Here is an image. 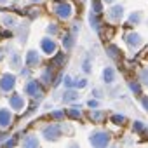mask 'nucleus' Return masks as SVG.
Instances as JSON below:
<instances>
[{
	"label": "nucleus",
	"instance_id": "1",
	"mask_svg": "<svg viewBox=\"0 0 148 148\" xmlns=\"http://www.w3.org/2000/svg\"><path fill=\"white\" fill-rule=\"evenodd\" d=\"M51 9L59 19H64V21L73 16V5L70 2H66V0H56V2L51 5Z\"/></svg>",
	"mask_w": 148,
	"mask_h": 148
},
{
	"label": "nucleus",
	"instance_id": "2",
	"mask_svg": "<svg viewBox=\"0 0 148 148\" xmlns=\"http://www.w3.org/2000/svg\"><path fill=\"white\" fill-rule=\"evenodd\" d=\"M61 132H63V127L59 124H47V125L42 127V132L40 134H42V138L45 141L52 143V141H58L61 138Z\"/></svg>",
	"mask_w": 148,
	"mask_h": 148
},
{
	"label": "nucleus",
	"instance_id": "3",
	"mask_svg": "<svg viewBox=\"0 0 148 148\" xmlns=\"http://www.w3.org/2000/svg\"><path fill=\"white\" fill-rule=\"evenodd\" d=\"M89 143L92 146H108L110 145V132L108 131H92L89 134Z\"/></svg>",
	"mask_w": 148,
	"mask_h": 148
},
{
	"label": "nucleus",
	"instance_id": "4",
	"mask_svg": "<svg viewBox=\"0 0 148 148\" xmlns=\"http://www.w3.org/2000/svg\"><path fill=\"white\" fill-rule=\"evenodd\" d=\"M16 80H18V77L14 75V73H11V71L2 73V75H0V92L9 94L16 87Z\"/></svg>",
	"mask_w": 148,
	"mask_h": 148
},
{
	"label": "nucleus",
	"instance_id": "5",
	"mask_svg": "<svg viewBox=\"0 0 148 148\" xmlns=\"http://www.w3.org/2000/svg\"><path fill=\"white\" fill-rule=\"evenodd\" d=\"M124 40H125V45H127L132 52L143 47V37H141L139 33H136V32H127V33L124 35Z\"/></svg>",
	"mask_w": 148,
	"mask_h": 148
},
{
	"label": "nucleus",
	"instance_id": "6",
	"mask_svg": "<svg viewBox=\"0 0 148 148\" xmlns=\"http://www.w3.org/2000/svg\"><path fill=\"white\" fill-rule=\"evenodd\" d=\"M124 12H125L124 5H120V4H112V7H110L108 12H106V18H108L110 23H120V21L124 19Z\"/></svg>",
	"mask_w": 148,
	"mask_h": 148
},
{
	"label": "nucleus",
	"instance_id": "7",
	"mask_svg": "<svg viewBox=\"0 0 148 148\" xmlns=\"http://www.w3.org/2000/svg\"><path fill=\"white\" fill-rule=\"evenodd\" d=\"M40 51H42L44 54H47V56H54V52L58 51V44H56V40H54L51 35L44 37V38L40 40Z\"/></svg>",
	"mask_w": 148,
	"mask_h": 148
},
{
	"label": "nucleus",
	"instance_id": "8",
	"mask_svg": "<svg viewBox=\"0 0 148 148\" xmlns=\"http://www.w3.org/2000/svg\"><path fill=\"white\" fill-rule=\"evenodd\" d=\"M40 61H42V58H40V54H38V51H35V49H30V51H26V54H25V64L28 66V68H37L38 64H40Z\"/></svg>",
	"mask_w": 148,
	"mask_h": 148
},
{
	"label": "nucleus",
	"instance_id": "9",
	"mask_svg": "<svg viewBox=\"0 0 148 148\" xmlns=\"http://www.w3.org/2000/svg\"><path fill=\"white\" fill-rule=\"evenodd\" d=\"M101 80L106 86H113L115 80H117V71H115V68H112V66L103 68V71H101Z\"/></svg>",
	"mask_w": 148,
	"mask_h": 148
},
{
	"label": "nucleus",
	"instance_id": "10",
	"mask_svg": "<svg viewBox=\"0 0 148 148\" xmlns=\"http://www.w3.org/2000/svg\"><path fill=\"white\" fill-rule=\"evenodd\" d=\"M25 105H26V101H25V96H21V94H12L9 98V106L14 112H21L25 108Z\"/></svg>",
	"mask_w": 148,
	"mask_h": 148
},
{
	"label": "nucleus",
	"instance_id": "11",
	"mask_svg": "<svg viewBox=\"0 0 148 148\" xmlns=\"http://www.w3.org/2000/svg\"><path fill=\"white\" fill-rule=\"evenodd\" d=\"M12 124V112L9 108H0V129H7Z\"/></svg>",
	"mask_w": 148,
	"mask_h": 148
},
{
	"label": "nucleus",
	"instance_id": "12",
	"mask_svg": "<svg viewBox=\"0 0 148 148\" xmlns=\"http://www.w3.org/2000/svg\"><path fill=\"white\" fill-rule=\"evenodd\" d=\"M80 98V92H79V89H75V87H70V89H64V92H63V103H75L77 99Z\"/></svg>",
	"mask_w": 148,
	"mask_h": 148
},
{
	"label": "nucleus",
	"instance_id": "13",
	"mask_svg": "<svg viewBox=\"0 0 148 148\" xmlns=\"http://www.w3.org/2000/svg\"><path fill=\"white\" fill-rule=\"evenodd\" d=\"M38 91H40V84H38V80L28 79L26 84H25V87H23V92H25L26 96H33V94H37Z\"/></svg>",
	"mask_w": 148,
	"mask_h": 148
},
{
	"label": "nucleus",
	"instance_id": "14",
	"mask_svg": "<svg viewBox=\"0 0 148 148\" xmlns=\"http://www.w3.org/2000/svg\"><path fill=\"white\" fill-rule=\"evenodd\" d=\"M21 145L26 146V148H37V146H40V139H38L37 134H28V136H25Z\"/></svg>",
	"mask_w": 148,
	"mask_h": 148
},
{
	"label": "nucleus",
	"instance_id": "15",
	"mask_svg": "<svg viewBox=\"0 0 148 148\" xmlns=\"http://www.w3.org/2000/svg\"><path fill=\"white\" fill-rule=\"evenodd\" d=\"M9 66H11V70H19L23 66L21 64V54H18L16 51H12L9 54Z\"/></svg>",
	"mask_w": 148,
	"mask_h": 148
},
{
	"label": "nucleus",
	"instance_id": "16",
	"mask_svg": "<svg viewBox=\"0 0 148 148\" xmlns=\"http://www.w3.org/2000/svg\"><path fill=\"white\" fill-rule=\"evenodd\" d=\"M127 21H129L131 26H138V25L143 21V12H141V11H134V12H131Z\"/></svg>",
	"mask_w": 148,
	"mask_h": 148
},
{
	"label": "nucleus",
	"instance_id": "17",
	"mask_svg": "<svg viewBox=\"0 0 148 148\" xmlns=\"http://www.w3.org/2000/svg\"><path fill=\"white\" fill-rule=\"evenodd\" d=\"M66 115H70L71 119H80L82 117V105H73L66 110Z\"/></svg>",
	"mask_w": 148,
	"mask_h": 148
},
{
	"label": "nucleus",
	"instance_id": "18",
	"mask_svg": "<svg viewBox=\"0 0 148 148\" xmlns=\"http://www.w3.org/2000/svg\"><path fill=\"white\" fill-rule=\"evenodd\" d=\"M2 25H4L5 28H16V26H18V18H16V16H11V14H5V16L2 18Z\"/></svg>",
	"mask_w": 148,
	"mask_h": 148
},
{
	"label": "nucleus",
	"instance_id": "19",
	"mask_svg": "<svg viewBox=\"0 0 148 148\" xmlns=\"http://www.w3.org/2000/svg\"><path fill=\"white\" fill-rule=\"evenodd\" d=\"M73 45H75V35H73V33H66L63 37V47L66 51H70V49H73Z\"/></svg>",
	"mask_w": 148,
	"mask_h": 148
},
{
	"label": "nucleus",
	"instance_id": "20",
	"mask_svg": "<svg viewBox=\"0 0 148 148\" xmlns=\"http://www.w3.org/2000/svg\"><path fill=\"white\" fill-rule=\"evenodd\" d=\"M51 75H52V66L44 68V71L40 73V82H44V84H51V82H52Z\"/></svg>",
	"mask_w": 148,
	"mask_h": 148
},
{
	"label": "nucleus",
	"instance_id": "21",
	"mask_svg": "<svg viewBox=\"0 0 148 148\" xmlns=\"http://www.w3.org/2000/svg\"><path fill=\"white\" fill-rule=\"evenodd\" d=\"M89 117H91V120H92L94 124H98V122H101V120L105 119V112L92 108V110H91V113H89Z\"/></svg>",
	"mask_w": 148,
	"mask_h": 148
},
{
	"label": "nucleus",
	"instance_id": "22",
	"mask_svg": "<svg viewBox=\"0 0 148 148\" xmlns=\"http://www.w3.org/2000/svg\"><path fill=\"white\" fill-rule=\"evenodd\" d=\"M110 120H112V124H115V125H124V124L127 122V117H125L124 113H113V115L110 117Z\"/></svg>",
	"mask_w": 148,
	"mask_h": 148
},
{
	"label": "nucleus",
	"instance_id": "23",
	"mask_svg": "<svg viewBox=\"0 0 148 148\" xmlns=\"http://www.w3.org/2000/svg\"><path fill=\"white\" fill-rule=\"evenodd\" d=\"M89 23H91V28H92L94 32H99V30H101V23H99V19H98V14L91 12V14H89Z\"/></svg>",
	"mask_w": 148,
	"mask_h": 148
},
{
	"label": "nucleus",
	"instance_id": "24",
	"mask_svg": "<svg viewBox=\"0 0 148 148\" xmlns=\"http://www.w3.org/2000/svg\"><path fill=\"white\" fill-rule=\"evenodd\" d=\"M127 86H129V89H131V92L134 96H141V84H139V80L138 82L136 80H129Z\"/></svg>",
	"mask_w": 148,
	"mask_h": 148
},
{
	"label": "nucleus",
	"instance_id": "25",
	"mask_svg": "<svg viewBox=\"0 0 148 148\" xmlns=\"http://www.w3.org/2000/svg\"><path fill=\"white\" fill-rule=\"evenodd\" d=\"M138 80H139L141 86H146V87H148V68H141V70H139Z\"/></svg>",
	"mask_w": 148,
	"mask_h": 148
},
{
	"label": "nucleus",
	"instance_id": "26",
	"mask_svg": "<svg viewBox=\"0 0 148 148\" xmlns=\"http://www.w3.org/2000/svg\"><path fill=\"white\" fill-rule=\"evenodd\" d=\"M106 54H108V58H112V59H119L120 49H119L117 45H108V47H106Z\"/></svg>",
	"mask_w": 148,
	"mask_h": 148
},
{
	"label": "nucleus",
	"instance_id": "27",
	"mask_svg": "<svg viewBox=\"0 0 148 148\" xmlns=\"http://www.w3.org/2000/svg\"><path fill=\"white\" fill-rule=\"evenodd\" d=\"M87 82H89V80H87L86 77H82V79H73V87L82 91V89H86V87H87Z\"/></svg>",
	"mask_w": 148,
	"mask_h": 148
},
{
	"label": "nucleus",
	"instance_id": "28",
	"mask_svg": "<svg viewBox=\"0 0 148 148\" xmlns=\"http://www.w3.org/2000/svg\"><path fill=\"white\" fill-rule=\"evenodd\" d=\"M146 129H148V127H146L141 120H134V124H132V131H134V132L139 134V132H145Z\"/></svg>",
	"mask_w": 148,
	"mask_h": 148
},
{
	"label": "nucleus",
	"instance_id": "29",
	"mask_svg": "<svg viewBox=\"0 0 148 148\" xmlns=\"http://www.w3.org/2000/svg\"><path fill=\"white\" fill-rule=\"evenodd\" d=\"M91 68H92V61H91V58H86L84 61H82V71L84 73H91Z\"/></svg>",
	"mask_w": 148,
	"mask_h": 148
},
{
	"label": "nucleus",
	"instance_id": "30",
	"mask_svg": "<svg viewBox=\"0 0 148 148\" xmlns=\"http://www.w3.org/2000/svg\"><path fill=\"white\" fill-rule=\"evenodd\" d=\"M45 32H47V35H58L59 33V26L56 23H49L47 28H45Z\"/></svg>",
	"mask_w": 148,
	"mask_h": 148
},
{
	"label": "nucleus",
	"instance_id": "31",
	"mask_svg": "<svg viewBox=\"0 0 148 148\" xmlns=\"http://www.w3.org/2000/svg\"><path fill=\"white\" fill-rule=\"evenodd\" d=\"M92 12L94 14H101L103 12V5H101V0H92Z\"/></svg>",
	"mask_w": 148,
	"mask_h": 148
},
{
	"label": "nucleus",
	"instance_id": "32",
	"mask_svg": "<svg viewBox=\"0 0 148 148\" xmlns=\"http://www.w3.org/2000/svg\"><path fill=\"white\" fill-rule=\"evenodd\" d=\"M30 75H32V68H28V66H26V68H23V66L19 68V77H21V79H26V80H28Z\"/></svg>",
	"mask_w": 148,
	"mask_h": 148
},
{
	"label": "nucleus",
	"instance_id": "33",
	"mask_svg": "<svg viewBox=\"0 0 148 148\" xmlns=\"http://www.w3.org/2000/svg\"><path fill=\"white\" fill-rule=\"evenodd\" d=\"M63 84H64L66 89L73 87V77H71V75H63Z\"/></svg>",
	"mask_w": 148,
	"mask_h": 148
},
{
	"label": "nucleus",
	"instance_id": "34",
	"mask_svg": "<svg viewBox=\"0 0 148 148\" xmlns=\"http://www.w3.org/2000/svg\"><path fill=\"white\" fill-rule=\"evenodd\" d=\"M64 115H66V110H56V112H52V119L54 120H61Z\"/></svg>",
	"mask_w": 148,
	"mask_h": 148
},
{
	"label": "nucleus",
	"instance_id": "35",
	"mask_svg": "<svg viewBox=\"0 0 148 148\" xmlns=\"http://www.w3.org/2000/svg\"><path fill=\"white\" fill-rule=\"evenodd\" d=\"M99 105H101V101H99L98 98H92V99L87 101V106H89V108H99Z\"/></svg>",
	"mask_w": 148,
	"mask_h": 148
},
{
	"label": "nucleus",
	"instance_id": "36",
	"mask_svg": "<svg viewBox=\"0 0 148 148\" xmlns=\"http://www.w3.org/2000/svg\"><path fill=\"white\" fill-rule=\"evenodd\" d=\"M91 94H92V98H98V99H101V98H103V96H105V92H103V91H101V89H99V87H94V89H92V92H91Z\"/></svg>",
	"mask_w": 148,
	"mask_h": 148
},
{
	"label": "nucleus",
	"instance_id": "37",
	"mask_svg": "<svg viewBox=\"0 0 148 148\" xmlns=\"http://www.w3.org/2000/svg\"><path fill=\"white\" fill-rule=\"evenodd\" d=\"M141 106H143L145 112H148V96H143L141 94Z\"/></svg>",
	"mask_w": 148,
	"mask_h": 148
},
{
	"label": "nucleus",
	"instance_id": "38",
	"mask_svg": "<svg viewBox=\"0 0 148 148\" xmlns=\"http://www.w3.org/2000/svg\"><path fill=\"white\" fill-rule=\"evenodd\" d=\"M7 138H11V136H9V134L5 132V129H2V131H0V145H2V143H4V141L7 139Z\"/></svg>",
	"mask_w": 148,
	"mask_h": 148
},
{
	"label": "nucleus",
	"instance_id": "39",
	"mask_svg": "<svg viewBox=\"0 0 148 148\" xmlns=\"http://www.w3.org/2000/svg\"><path fill=\"white\" fill-rule=\"evenodd\" d=\"M61 80H63V75H58V79L54 80V84H52V87H58V86L61 84Z\"/></svg>",
	"mask_w": 148,
	"mask_h": 148
},
{
	"label": "nucleus",
	"instance_id": "40",
	"mask_svg": "<svg viewBox=\"0 0 148 148\" xmlns=\"http://www.w3.org/2000/svg\"><path fill=\"white\" fill-rule=\"evenodd\" d=\"M79 28H80V25H79V23H75V25H73V28H71V33H73V35H77Z\"/></svg>",
	"mask_w": 148,
	"mask_h": 148
},
{
	"label": "nucleus",
	"instance_id": "41",
	"mask_svg": "<svg viewBox=\"0 0 148 148\" xmlns=\"http://www.w3.org/2000/svg\"><path fill=\"white\" fill-rule=\"evenodd\" d=\"M11 0H0V5H9Z\"/></svg>",
	"mask_w": 148,
	"mask_h": 148
},
{
	"label": "nucleus",
	"instance_id": "42",
	"mask_svg": "<svg viewBox=\"0 0 148 148\" xmlns=\"http://www.w3.org/2000/svg\"><path fill=\"white\" fill-rule=\"evenodd\" d=\"M101 2H105V4H110V5H112V4H115V2H117V0H101Z\"/></svg>",
	"mask_w": 148,
	"mask_h": 148
},
{
	"label": "nucleus",
	"instance_id": "43",
	"mask_svg": "<svg viewBox=\"0 0 148 148\" xmlns=\"http://www.w3.org/2000/svg\"><path fill=\"white\" fill-rule=\"evenodd\" d=\"M30 2L32 4H37V2H42V0H30Z\"/></svg>",
	"mask_w": 148,
	"mask_h": 148
},
{
	"label": "nucleus",
	"instance_id": "44",
	"mask_svg": "<svg viewBox=\"0 0 148 148\" xmlns=\"http://www.w3.org/2000/svg\"><path fill=\"white\" fill-rule=\"evenodd\" d=\"M146 25H148V19H146Z\"/></svg>",
	"mask_w": 148,
	"mask_h": 148
}]
</instances>
